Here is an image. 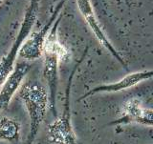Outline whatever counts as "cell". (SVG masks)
I'll return each instance as SVG.
<instances>
[{"label":"cell","instance_id":"1","mask_svg":"<svg viewBox=\"0 0 153 144\" xmlns=\"http://www.w3.org/2000/svg\"><path fill=\"white\" fill-rule=\"evenodd\" d=\"M18 97L22 100L30 118L27 144H33L46 117L47 109L49 107V95L43 85L36 81H31L21 85L18 90Z\"/></svg>","mask_w":153,"mask_h":144},{"label":"cell","instance_id":"2","mask_svg":"<svg viewBox=\"0 0 153 144\" xmlns=\"http://www.w3.org/2000/svg\"><path fill=\"white\" fill-rule=\"evenodd\" d=\"M87 52V48L84 51L83 55L76 62L73 71L69 76L68 83L65 90V97L63 102V109L60 117H56V120L51 123L48 127V140L52 144H79L76 135L75 134L73 125H72L71 116V89L73 84V78L78 70L81 61Z\"/></svg>","mask_w":153,"mask_h":144},{"label":"cell","instance_id":"3","mask_svg":"<svg viewBox=\"0 0 153 144\" xmlns=\"http://www.w3.org/2000/svg\"><path fill=\"white\" fill-rule=\"evenodd\" d=\"M38 7H39V0H30L16 39L10 48L8 54L0 60V86L14 69V63L18 55L19 49L26 40L36 21Z\"/></svg>","mask_w":153,"mask_h":144},{"label":"cell","instance_id":"4","mask_svg":"<svg viewBox=\"0 0 153 144\" xmlns=\"http://www.w3.org/2000/svg\"><path fill=\"white\" fill-rule=\"evenodd\" d=\"M65 2L66 0H60L56 6L49 20L45 23V25L38 32H33L30 37L26 38V40L24 41L18 52V55L21 58L29 61H33L42 56L47 35L51 30L53 24L55 23L56 19L60 14V11L63 8Z\"/></svg>","mask_w":153,"mask_h":144},{"label":"cell","instance_id":"5","mask_svg":"<svg viewBox=\"0 0 153 144\" xmlns=\"http://www.w3.org/2000/svg\"><path fill=\"white\" fill-rule=\"evenodd\" d=\"M43 75L48 85L49 95V107L55 117H57L56 111V95L59 88V64L62 59L61 56L56 52L44 51L43 55Z\"/></svg>","mask_w":153,"mask_h":144},{"label":"cell","instance_id":"6","mask_svg":"<svg viewBox=\"0 0 153 144\" xmlns=\"http://www.w3.org/2000/svg\"><path fill=\"white\" fill-rule=\"evenodd\" d=\"M76 5H78V8L79 10L80 13L82 14V16L84 17L86 22H87L88 26L90 27L91 31L93 32L96 38H97L98 41L100 43V45L103 48H105L124 68L127 69V65L126 63V61H124V59L120 55V54L116 51L114 46L111 44V42L108 40L107 36L105 35L104 32H102L97 18L95 16V13H94L90 0H76Z\"/></svg>","mask_w":153,"mask_h":144},{"label":"cell","instance_id":"7","mask_svg":"<svg viewBox=\"0 0 153 144\" xmlns=\"http://www.w3.org/2000/svg\"><path fill=\"white\" fill-rule=\"evenodd\" d=\"M153 73L151 70H143L140 72H135V73H131L123 78L121 80L117 81V82L96 86L93 89L87 91L83 95H81L79 100L81 101V100L99 93H117L121 92V91L130 89L134 87V86L140 84L143 81L150 79Z\"/></svg>","mask_w":153,"mask_h":144},{"label":"cell","instance_id":"8","mask_svg":"<svg viewBox=\"0 0 153 144\" xmlns=\"http://www.w3.org/2000/svg\"><path fill=\"white\" fill-rule=\"evenodd\" d=\"M153 111L151 108H145L137 98H131L123 104L122 117L108 125L138 123L143 126L151 127L153 124Z\"/></svg>","mask_w":153,"mask_h":144},{"label":"cell","instance_id":"9","mask_svg":"<svg viewBox=\"0 0 153 144\" xmlns=\"http://www.w3.org/2000/svg\"><path fill=\"white\" fill-rule=\"evenodd\" d=\"M31 69V65L26 62H19L3 84L0 86V112L6 109L12 101L13 95L21 87L22 81Z\"/></svg>","mask_w":153,"mask_h":144},{"label":"cell","instance_id":"10","mask_svg":"<svg viewBox=\"0 0 153 144\" xmlns=\"http://www.w3.org/2000/svg\"><path fill=\"white\" fill-rule=\"evenodd\" d=\"M0 141L21 144L20 124L16 119L7 117H3L0 119Z\"/></svg>","mask_w":153,"mask_h":144},{"label":"cell","instance_id":"11","mask_svg":"<svg viewBox=\"0 0 153 144\" xmlns=\"http://www.w3.org/2000/svg\"><path fill=\"white\" fill-rule=\"evenodd\" d=\"M2 2V0H0V3H1Z\"/></svg>","mask_w":153,"mask_h":144}]
</instances>
